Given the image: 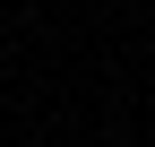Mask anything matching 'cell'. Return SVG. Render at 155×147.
I'll use <instances>...</instances> for the list:
<instances>
[{
	"mask_svg": "<svg viewBox=\"0 0 155 147\" xmlns=\"http://www.w3.org/2000/svg\"><path fill=\"white\" fill-rule=\"evenodd\" d=\"M147 147H155V138H147Z\"/></svg>",
	"mask_w": 155,
	"mask_h": 147,
	"instance_id": "obj_1",
	"label": "cell"
}]
</instances>
